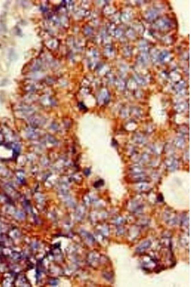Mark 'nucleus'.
I'll return each mask as SVG.
<instances>
[{
  "label": "nucleus",
  "mask_w": 191,
  "mask_h": 287,
  "mask_svg": "<svg viewBox=\"0 0 191 287\" xmlns=\"http://www.w3.org/2000/svg\"><path fill=\"white\" fill-rule=\"evenodd\" d=\"M151 242L150 240H146L142 242L136 249V251L138 253H143L146 250L150 248L151 246Z\"/></svg>",
  "instance_id": "1"
},
{
  "label": "nucleus",
  "mask_w": 191,
  "mask_h": 287,
  "mask_svg": "<svg viewBox=\"0 0 191 287\" xmlns=\"http://www.w3.org/2000/svg\"><path fill=\"white\" fill-rule=\"evenodd\" d=\"M104 185V181L103 180H99V181H98L96 183H95V184L94 185V186L96 187V188H98V187H99L102 186V185Z\"/></svg>",
  "instance_id": "2"
},
{
  "label": "nucleus",
  "mask_w": 191,
  "mask_h": 287,
  "mask_svg": "<svg viewBox=\"0 0 191 287\" xmlns=\"http://www.w3.org/2000/svg\"><path fill=\"white\" fill-rule=\"evenodd\" d=\"M158 201L159 202H163V197L161 194H159L158 196Z\"/></svg>",
  "instance_id": "3"
}]
</instances>
